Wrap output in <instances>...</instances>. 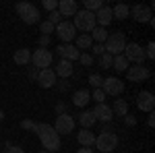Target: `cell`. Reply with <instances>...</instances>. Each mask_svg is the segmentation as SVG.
Returning <instances> with one entry per match:
<instances>
[{"label": "cell", "mask_w": 155, "mask_h": 153, "mask_svg": "<svg viewBox=\"0 0 155 153\" xmlns=\"http://www.w3.org/2000/svg\"><path fill=\"white\" fill-rule=\"evenodd\" d=\"M128 15H130V8H128L126 4H116V6L112 8V17H114V19H120V21H124Z\"/></svg>", "instance_id": "obj_23"}, {"label": "cell", "mask_w": 155, "mask_h": 153, "mask_svg": "<svg viewBox=\"0 0 155 153\" xmlns=\"http://www.w3.org/2000/svg\"><path fill=\"white\" fill-rule=\"evenodd\" d=\"M39 153H48V151H39Z\"/></svg>", "instance_id": "obj_50"}, {"label": "cell", "mask_w": 155, "mask_h": 153, "mask_svg": "<svg viewBox=\"0 0 155 153\" xmlns=\"http://www.w3.org/2000/svg\"><path fill=\"white\" fill-rule=\"evenodd\" d=\"M128 60L124 58V54H120V56H114V62H112V68H116L118 72H126L128 71Z\"/></svg>", "instance_id": "obj_25"}, {"label": "cell", "mask_w": 155, "mask_h": 153, "mask_svg": "<svg viewBox=\"0 0 155 153\" xmlns=\"http://www.w3.org/2000/svg\"><path fill=\"white\" fill-rule=\"evenodd\" d=\"M77 141H79L81 147H93V145H95V135L89 128H81L79 135H77Z\"/></svg>", "instance_id": "obj_19"}, {"label": "cell", "mask_w": 155, "mask_h": 153, "mask_svg": "<svg viewBox=\"0 0 155 153\" xmlns=\"http://www.w3.org/2000/svg\"><path fill=\"white\" fill-rule=\"evenodd\" d=\"M6 153H25L19 145H6Z\"/></svg>", "instance_id": "obj_40"}, {"label": "cell", "mask_w": 155, "mask_h": 153, "mask_svg": "<svg viewBox=\"0 0 155 153\" xmlns=\"http://www.w3.org/2000/svg\"><path fill=\"white\" fill-rule=\"evenodd\" d=\"M37 75H39V71H37L35 66H31V68H29V79H31V81H37Z\"/></svg>", "instance_id": "obj_41"}, {"label": "cell", "mask_w": 155, "mask_h": 153, "mask_svg": "<svg viewBox=\"0 0 155 153\" xmlns=\"http://www.w3.org/2000/svg\"><path fill=\"white\" fill-rule=\"evenodd\" d=\"M149 68L143 66V64H137V66H128V71H126V79L130 83H143L145 79H149Z\"/></svg>", "instance_id": "obj_11"}, {"label": "cell", "mask_w": 155, "mask_h": 153, "mask_svg": "<svg viewBox=\"0 0 155 153\" xmlns=\"http://www.w3.org/2000/svg\"><path fill=\"white\" fill-rule=\"evenodd\" d=\"M39 29H41V33H44V35L50 37V33H54V29H56V27L50 23V21H44V23L39 25Z\"/></svg>", "instance_id": "obj_31"}, {"label": "cell", "mask_w": 155, "mask_h": 153, "mask_svg": "<svg viewBox=\"0 0 155 153\" xmlns=\"http://www.w3.org/2000/svg\"><path fill=\"white\" fill-rule=\"evenodd\" d=\"M137 106L139 110H143V112H153L155 108V97L151 91H141L139 97H137Z\"/></svg>", "instance_id": "obj_13"}, {"label": "cell", "mask_w": 155, "mask_h": 153, "mask_svg": "<svg viewBox=\"0 0 155 153\" xmlns=\"http://www.w3.org/2000/svg\"><path fill=\"white\" fill-rule=\"evenodd\" d=\"M72 27L74 29H81V31H93L97 27L95 23V15L89 11H77V15H74V21H72Z\"/></svg>", "instance_id": "obj_2"}, {"label": "cell", "mask_w": 155, "mask_h": 153, "mask_svg": "<svg viewBox=\"0 0 155 153\" xmlns=\"http://www.w3.org/2000/svg\"><path fill=\"white\" fill-rule=\"evenodd\" d=\"M101 6H104V2H101V0H85V11L93 12V15H95Z\"/></svg>", "instance_id": "obj_29"}, {"label": "cell", "mask_w": 155, "mask_h": 153, "mask_svg": "<svg viewBox=\"0 0 155 153\" xmlns=\"http://www.w3.org/2000/svg\"><path fill=\"white\" fill-rule=\"evenodd\" d=\"M132 19H134V21H139V23H153L151 6H143V4L132 6Z\"/></svg>", "instance_id": "obj_12"}, {"label": "cell", "mask_w": 155, "mask_h": 153, "mask_svg": "<svg viewBox=\"0 0 155 153\" xmlns=\"http://www.w3.org/2000/svg\"><path fill=\"white\" fill-rule=\"evenodd\" d=\"M112 114L126 116V114H128V101H126V99H116V101H114V108H112Z\"/></svg>", "instance_id": "obj_26"}, {"label": "cell", "mask_w": 155, "mask_h": 153, "mask_svg": "<svg viewBox=\"0 0 155 153\" xmlns=\"http://www.w3.org/2000/svg\"><path fill=\"white\" fill-rule=\"evenodd\" d=\"M93 54L95 56H101V54H106V48H104V44H93Z\"/></svg>", "instance_id": "obj_39"}, {"label": "cell", "mask_w": 155, "mask_h": 153, "mask_svg": "<svg viewBox=\"0 0 155 153\" xmlns=\"http://www.w3.org/2000/svg\"><path fill=\"white\" fill-rule=\"evenodd\" d=\"M147 124H149L151 128L155 126V114H153V112H149V118H147Z\"/></svg>", "instance_id": "obj_44"}, {"label": "cell", "mask_w": 155, "mask_h": 153, "mask_svg": "<svg viewBox=\"0 0 155 153\" xmlns=\"http://www.w3.org/2000/svg\"><path fill=\"white\" fill-rule=\"evenodd\" d=\"M56 11L60 12V17H74L79 8H77L74 0H58V8Z\"/></svg>", "instance_id": "obj_16"}, {"label": "cell", "mask_w": 155, "mask_h": 153, "mask_svg": "<svg viewBox=\"0 0 155 153\" xmlns=\"http://www.w3.org/2000/svg\"><path fill=\"white\" fill-rule=\"evenodd\" d=\"M124 46H126V39H124V33L122 31H116V33H112V35H107L106 44V52L110 56H120L122 52H124Z\"/></svg>", "instance_id": "obj_3"}, {"label": "cell", "mask_w": 155, "mask_h": 153, "mask_svg": "<svg viewBox=\"0 0 155 153\" xmlns=\"http://www.w3.org/2000/svg\"><path fill=\"white\" fill-rule=\"evenodd\" d=\"M91 46H93V39H91L89 33H83V35L77 37V46L74 48H79V50H89Z\"/></svg>", "instance_id": "obj_28"}, {"label": "cell", "mask_w": 155, "mask_h": 153, "mask_svg": "<svg viewBox=\"0 0 155 153\" xmlns=\"http://www.w3.org/2000/svg\"><path fill=\"white\" fill-rule=\"evenodd\" d=\"M74 118L71 114H58L56 116V122H54V130L58 132V135H68L74 130Z\"/></svg>", "instance_id": "obj_8"}, {"label": "cell", "mask_w": 155, "mask_h": 153, "mask_svg": "<svg viewBox=\"0 0 155 153\" xmlns=\"http://www.w3.org/2000/svg\"><path fill=\"white\" fill-rule=\"evenodd\" d=\"M56 112H58V114H66V104H62V101H60L58 106H56Z\"/></svg>", "instance_id": "obj_45"}, {"label": "cell", "mask_w": 155, "mask_h": 153, "mask_svg": "<svg viewBox=\"0 0 155 153\" xmlns=\"http://www.w3.org/2000/svg\"><path fill=\"white\" fill-rule=\"evenodd\" d=\"M58 56H60L62 60H68V62H72V60H77L79 56H81V52L72 46V44H60V46H58Z\"/></svg>", "instance_id": "obj_14"}, {"label": "cell", "mask_w": 155, "mask_h": 153, "mask_svg": "<svg viewBox=\"0 0 155 153\" xmlns=\"http://www.w3.org/2000/svg\"><path fill=\"white\" fill-rule=\"evenodd\" d=\"M112 62H114V56H110V54H101L99 56V68H110L112 66Z\"/></svg>", "instance_id": "obj_30"}, {"label": "cell", "mask_w": 155, "mask_h": 153, "mask_svg": "<svg viewBox=\"0 0 155 153\" xmlns=\"http://www.w3.org/2000/svg\"><path fill=\"white\" fill-rule=\"evenodd\" d=\"M48 44H50V37L48 35H41V37H39V46L44 48V50H46V46H48Z\"/></svg>", "instance_id": "obj_43"}, {"label": "cell", "mask_w": 155, "mask_h": 153, "mask_svg": "<svg viewBox=\"0 0 155 153\" xmlns=\"http://www.w3.org/2000/svg\"><path fill=\"white\" fill-rule=\"evenodd\" d=\"M77 153H93V149H91V147H81Z\"/></svg>", "instance_id": "obj_46"}, {"label": "cell", "mask_w": 155, "mask_h": 153, "mask_svg": "<svg viewBox=\"0 0 155 153\" xmlns=\"http://www.w3.org/2000/svg\"><path fill=\"white\" fill-rule=\"evenodd\" d=\"M37 137L44 145V149L48 151H58L60 149V135L54 130L52 124H37Z\"/></svg>", "instance_id": "obj_1"}, {"label": "cell", "mask_w": 155, "mask_h": 153, "mask_svg": "<svg viewBox=\"0 0 155 153\" xmlns=\"http://www.w3.org/2000/svg\"><path fill=\"white\" fill-rule=\"evenodd\" d=\"M122 54H124V58L128 60V62H134V64H143V60H145V50L139 44H134V42L126 44Z\"/></svg>", "instance_id": "obj_7"}, {"label": "cell", "mask_w": 155, "mask_h": 153, "mask_svg": "<svg viewBox=\"0 0 155 153\" xmlns=\"http://www.w3.org/2000/svg\"><path fill=\"white\" fill-rule=\"evenodd\" d=\"M37 83H39L44 89L54 87V85H56V72L52 71V68H44V71H39V75H37Z\"/></svg>", "instance_id": "obj_15"}, {"label": "cell", "mask_w": 155, "mask_h": 153, "mask_svg": "<svg viewBox=\"0 0 155 153\" xmlns=\"http://www.w3.org/2000/svg\"><path fill=\"white\" fill-rule=\"evenodd\" d=\"M101 91L106 95H120L124 91V83L120 81L118 77H107L101 83Z\"/></svg>", "instance_id": "obj_10"}, {"label": "cell", "mask_w": 155, "mask_h": 153, "mask_svg": "<svg viewBox=\"0 0 155 153\" xmlns=\"http://www.w3.org/2000/svg\"><path fill=\"white\" fill-rule=\"evenodd\" d=\"M89 83L93 85V89H101V83H104V79H101L99 75H91V77H89Z\"/></svg>", "instance_id": "obj_32"}, {"label": "cell", "mask_w": 155, "mask_h": 153, "mask_svg": "<svg viewBox=\"0 0 155 153\" xmlns=\"http://www.w3.org/2000/svg\"><path fill=\"white\" fill-rule=\"evenodd\" d=\"M21 126H23L25 130L35 132V130H37V122H33V120H23V122H21Z\"/></svg>", "instance_id": "obj_34"}, {"label": "cell", "mask_w": 155, "mask_h": 153, "mask_svg": "<svg viewBox=\"0 0 155 153\" xmlns=\"http://www.w3.org/2000/svg\"><path fill=\"white\" fill-rule=\"evenodd\" d=\"M12 60H15L19 66H27V64L31 62V52H29L27 48H21V50H17V52H15Z\"/></svg>", "instance_id": "obj_22"}, {"label": "cell", "mask_w": 155, "mask_h": 153, "mask_svg": "<svg viewBox=\"0 0 155 153\" xmlns=\"http://www.w3.org/2000/svg\"><path fill=\"white\" fill-rule=\"evenodd\" d=\"M17 12H19L21 21L27 25H35L39 21V11H37L35 4H31V2H19L17 4Z\"/></svg>", "instance_id": "obj_4"}, {"label": "cell", "mask_w": 155, "mask_h": 153, "mask_svg": "<svg viewBox=\"0 0 155 153\" xmlns=\"http://www.w3.org/2000/svg\"><path fill=\"white\" fill-rule=\"evenodd\" d=\"M145 58H149V60H153V58H155V44H153V42H149V44H147V50H145Z\"/></svg>", "instance_id": "obj_33"}, {"label": "cell", "mask_w": 155, "mask_h": 153, "mask_svg": "<svg viewBox=\"0 0 155 153\" xmlns=\"http://www.w3.org/2000/svg\"><path fill=\"white\" fill-rule=\"evenodd\" d=\"M91 39H93L95 44H106V39H107V31L104 29V27H95V29L91 31Z\"/></svg>", "instance_id": "obj_27"}, {"label": "cell", "mask_w": 155, "mask_h": 153, "mask_svg": "<svg viewBox=\"0 0 155 153\" xmlns=\"http://www.w3.org/2000/svg\"><path fill=\"white\" fill-rule=\"evenodd\" d=\"M93 99H95L97 104H104V99H106V93H104L101 89H95V91H93Z\"/></svg>", "instance_id": "obj_38"}, {"label": "cell", "mask_w": 155, "mask_h": 153, "mask_svg": "<svg viewBox=\"0 0 155 153\" xmlns=\"http://www.w3.org/2000/svg\"><path fill=\"white\" fill-rule=\"evenodd\" d=\"M101 132H114V128H112V126H107V124H106V126L101 128Z\"/></svg>", "instance_id": "obj_47"}, {"label": "cell", "mask_w": 155, "mask_h": 153, "mask_svg": "<svg viewBox=\"0 0 155 153\" xmlns=\"http://www.w3.org/2000/svg\"><path fill=\"white\" fill-rule=\"evenodd\" d=\"M91 114L95 116V120H101V122H110L112 116H114V114H112V108L106 106V104H97Z\"/></svg>", "instance_id": "obj_17"}, {"label": "cell", "mask_w": 155, "mask_h": 153, "mask_svg": "<svg viewBox=\"0 0 155 153\" xmlns=\"http://www.w3.org/2000/svg\"><path fill=\"white\" fill-rule=\"evenodd\" d=\"M48 21L54 25V27H56V25L60 23V12H58V11H52V12H50V17H48Z\"/></svg>", "instance_id": "obj_37"}, {"label": "cell", "mask_w": 155, "mask_h": 153, "mask_svg": "<svg viewBox=\"0 0 155 153\" xmlns=\"http://www.w3.org/2000/svg\"><path fill=\"white\" fill-rule=\"evenodd\" d=\"M54 72H56V77H62V79L71 77V75H72V62L60 58V62L56 64V71H54Z\"/></svg>", "instance_id": "obj_21"}, {"label": "cell", "mask_w": 155, "mask_h": 153, "mask_svg": "<svg viewBox=\"0 0 155 153\" xmlns=\"http://www.w3.org/2000/svg\"><path fill=\"white\" fill-rule=\"evenodd\" d=\"M2 120H4V112L0 110V122H2Z\"/></svg>", "instance_id": "obj_48"}, {"label": "cell", "mask_w": 155, "mask_h": 153, "mask_svg": "<svg viewBox=\"0 0 155 153\" xmlns=\"http://www.w3.org/2000/svg\"><path fill=\"white\" fill-rule=\"evenodd\" d=\"M95 122L97 120H95V116H93L91 112H81V114H79V124H81L83 128H91Z\"/></svg>", "instance_id": "obj_24"}, {"label": "cell", "mask_w": 155, "mask_h": 153, "mask_svg": "<svg viewBox=\"0 0 155 153\" xmlns=\"http://www.w3.org/2000/svg\"><path fill=\"white\" fill-rule=\"evenodd\" d=\"M112 19H114V17H112V8H110V6H106V4H104V6L95 12V23H99V27L110 25V23H112Z\"/></svg>", "instance_id": "obj_18"}, {"label": "cell", "mask_w": 155, "mask_h": 153, "mask_svg": "<svg viewBox=\"0 0 155 153\" xmlns=\"http://www.w3.org/2000/svg\"><path fill=\"white\" fill-rule=\"evenodd\" d=\"M79 60H81L83 66H91V64H93V56H91V54H81Z\"/></svg>", "instance_id": "obj_35"}, {"label": "cell", "mask_w": 155, "mask_h": 153, "mask_svg": "<svg viewBox=\"0 0 155 153\" xmlns=\"http://www.w3.org/2000/svg\"><path fill=\"white\" fill-rule=\"evenodd\" d=\"M52 52L50 50H44V48H39L35 50L33 54H31V64L35 66L37 71H44V68H48L50 64H52Z\"/></svg>", "instance_id": "obj_6"}, {"label": "cell", "mask_w": 155, "mask_h": 153, "mask_svg": "<svg viewBox=\"0 0 155 153\" xmlns=\"http://www.w3.org/2000/svg\"><path fill=\"white\" fill-rule=\"evenodd\" d=\"M124 120H126V124H128V126H134V124H137V118L130 116V114H126V116H124Z\"/></svg>", "instance_id": "obj_42"}, {"label": "cell", "mask_w": 155, "mask_h": 153, "mask_svg": "<svg viewBox=\"0 0 155 153\" xmlns=\"http://www.w3.org/2000/svg\"><path fill=\"white\" fill-rule=\"evenodd\" d=\"M0 153H6V149H4V151H0Z\"/></svg>", "instance_id": "obj_49"}, {"label": "cell", "mask_w": 155, "mask_h": 153, "mask_svg": "<svg viewBox=\"0 0 155 153\" xmlns=\"http://www.w3.org/2000/svg\"><path fill=\"white\" fill-rule=\"evenodd\" d=\"M95 147L101 153H112L118 147V137L114 132H101L99 137H95Z\"/></svg>", "instance_id": "obj_5"}, {"label": "cell", "mask_w": 155, "mask_h": 153, "mask_svg": "<svg viewBox=\"0 0 155 153\" xmlns=\"http://www.w3.org/2000/svg\"><path fill=\"white\" fill-rule=\"evenodd\" d=\"M54 31H56V35H58L64 44H71L72 39H74V35H77V29H74L72 23H68V21H60Z\"/></svg>", "instance_id": "obj_9"}, {"label": "cell", "mask_w": 155, "mask_h": 153, "mask_svg": "<svg viewBox=\"0 0 155 153\" xmlns=\"http://www.w3.org/2000/svg\"><path fill=\"white\" fill-rule=\"evenodd\" d=\"M89 99H91V93L87 89H79V91H74V95H72V104L77 108H85L89 104Z\"/></svg>", "instance_id": "obj_20"}, {"label": "cell", "mask_w": 155, "mask_h": 153, "mask_svg": "<svg viewBox=\"0 0 155 153\" xmlns=\"http://www.w3.org/2000/svg\"><path fill=\"white\" fill-rule=\"evenodd\" d=\"M44 8H46V11H56V8H58V0H46V2H44Z\"/></svg>", "instance_id": "obj_36"}]
</instances>
